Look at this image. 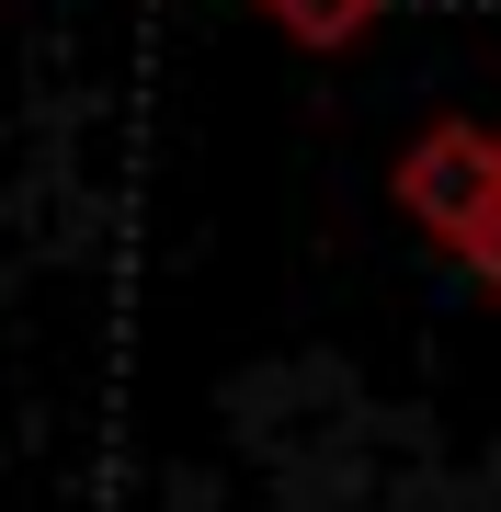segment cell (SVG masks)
Returning a JSON list of instances; mask_svg holds the SVG:
<instances>
[{
	"label": "cell",
	"instance_id": "1",
	"mask_svg": "<svg viewBox=\"0 0 501 512\" xmlns=\"http://www.w3.org/2000/svg\"><path fill=\"white\" fill-rule=\"evenodd\" d=\"M399 205H410V228H433V239L456 251V239L501 205V148H490V126L433 114V126L399 148Z\"/></svg>",
	"mask_w": 501,
	"mask_h": 512
},
{
	"label": "cell",
	"instance_id": "4",
	"mask_svg": "<svg viewBox=\"0 0 501 512\" xmlns=\"http://www.w3.org/2000/svg\"><path fill=\"white\" fill-rule=\"evenodd\" d=\"M490 148H501V126H490Z\"/></svg>",
	"mask_w": 501,
	"mask_h": 512
},
{
	"label": "cell",
	"instance_id": "2",
	"mask_svg": "<svg viewBox=\"0 0 501 512\" xmlns=\"http://www.w3.org/2000/svg\"><path fill=\"white\" fill-rule=\"evenodd\" d=\"M262 23H274L285 46H308V57H342L353 35H365L376 12H388V0H251Z\"/></svg>",
	"mask_w": 501,
	"mask_h": 512
},
{
	"label": "cell",
	"instance_id": "3",
	"mask_svg": "<svg viewBox=\"0 0 501 512\" xmlns=\"http://www.w3.org/2000/svg\"><path fill=\"white\" fill-rule=\"evenodd\" d=\"M456 262L479 274V296H501V205H490V217H479V228L456 239Z\"/></svg>",
	"mask_w": 501,
	"mask_h": 512
}]
</instances>
